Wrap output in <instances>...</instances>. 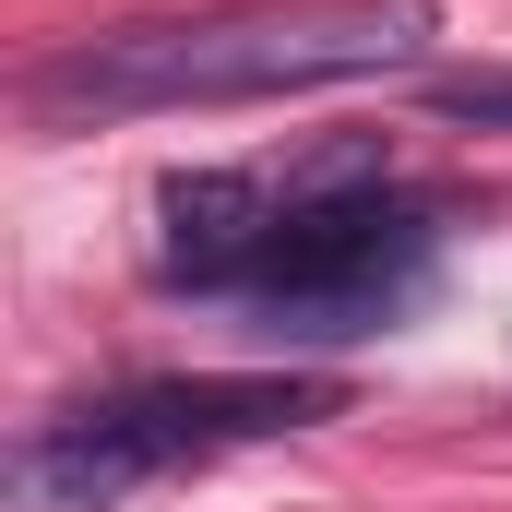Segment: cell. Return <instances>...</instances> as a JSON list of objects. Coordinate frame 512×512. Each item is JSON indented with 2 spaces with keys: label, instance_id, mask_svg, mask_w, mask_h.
Returning <instances> with one entry per match:
<instances>
[{
  "label": "cell",
  "instance_id": "obj_1",
  "mask_svg": "<svg viewBox=\"0 0 512 512\" xmlns=\"http://www.w3.org/2000/svg\"><path fill=\"white\" fill-rule=\"evenodd\" d=\"M429 36H441V0H251V12L84 36L24 84V108H36V131L167 120V108H274V96L417 72Z\"/></svg>",
  "mask_w": 512,
  "mask_h": 512
},
{
  "label": "cell",
  "instance_id": "obj_2",
  "mask_svg": "<svg viewBox=\"0 0 512 512\" xmlns=\"http://www.w3.org/2000/svg\"><path fill=\"white\" fill-rule=\"evenodd\" d=\"M429 274H441V227H429V203L393 191L382 143H322L310 167H286V203L262 227V262H251V286L227 310L251 322L262 346L322 358V346L393 334L429 298Z\"/></svg>",
  "mask_w": 512,
  "mask_h": 512
},
{
  "label": "cell",
  "instance_id": "obj_3",
  "mask_svg": "<svg viewBox=\"0 0 512 512\" xmlns=\"http://www.w3.org/2000/svg\"><path fill=\"white\" fill-rule=\"evenodd\" d=\"M346 393L322 370H203V382H131L96 405H60L12 441V489L36 512H120L155 477H191L239 441H286L310 417H334Z\"/></svg>",
  "mask_w": 512,
  "mask_h": 512
},
{
  "label": "cell",
  "instance_id": "obj_4",
  "mask_svg": "<svg viewBox=\"0 0 512 512\" xmlns=\"http://www.w3.org/2000/svg\"><path fill=\"white\" fill-rule=\"evenodd\" d=\"M274 203H286L274 167H191V179H167L155 191V274L191 286V298H239Z\"/></svg>",
  "mask_w": 512,
  "mask_h": 512
},
{
  "label": "cell",
  "instance_id": "obj_5",
  "mask_svg": "<svg viewBox=\"0 0 512 512\" xmlns=\"http://www.w3.org/2000/svg\"><path fill=\"white\" fill-rule=\"evenodd\" d=\"M417 96H429V120H453V131H512V60H477V72H429Z\"/></svg>",
  "mask_w": 512,
  "mask_h": 512
}]
</instances>
